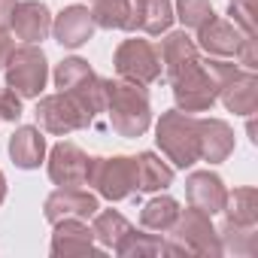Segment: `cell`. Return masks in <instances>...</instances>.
Returning <instances> with one entry per match:
<instances>
[{"label":"cell","instance_id":"1","mask_svg":"<svg viewBox=\"0 0 258 258\" xmlns=\"http://www.w3.org/2000/svg\"><path fill=\"white\" fill-rule=\"evenodd\" d=\"M103 97H106V112L112 121V131L121 137H140L149 121V94L146 85H137L131 79H103Z\"/></svg>","mask_w":258,"mask_h":258},{"label":"cell","instance_id":"2","mask_svg":"<svg viewBox=\"0 0 258 258\" xmlns=\"http://www.w3.org/2000/svg\"><path fill=\"white\" fill-rule=\"evenodd\" d=\"M198 121L201 118H191V112L182 109H170L158 121V146L176 167H191L201 158Z\"/></svg>","mask_w":258,"mask_h":258},{"label":"cell","instance_id":"3","mask_svg":"<svg viewBox=\"0 0 258 258\" xmlns=\"http://www.w3.org/2000/svg\"><path fill=\"white\" fill-rule=\"evenodd\" d=\"M55 82L61 88V94H67L91 121L97 112H103L106 97H103V79L94 76V70L88 67V61L82 58H67L58 64L55 70Z\"/></svg>","mask_w":258,"mask_h":258},{"label":"cell","instance_id":"4","mask_svg":"<svg viewBox=\"0 0 258 258\" xmlns=\"http://www.w3.org/2000/svg\"><path fill=\"white\" fill-rule=\"evenodd\" d=\"M49 79V67H46V55L37 43H25L16 46V52L7 61V82L16 94L22 97H40Z\"/></svg>","mask_w":258,"mask_h":258},{"label":"cell","instance_id":"5","mask_svg":"<svg viewBox=\"0 0 258 258\" xmlns=\"http://www.w3.org/2000/svg\"><path fill=\"white\" fill-rule=\"evenodd\" d=\"M85 185H94L106 201H124L137 191L134 176V158H91L88 161V179Z\"/></svg>","mask_w":258,"mask_h":258},{"label":"cell","instance_id":"6","mask_svg":"<svg viewBox=\"0 0 258 258\" xmlns=\"http://www.w3.org/2000/svg\"><path fill=\"white\" fill-rule=\"evenodd\" d=\"M167 231H170V246H164V252H222L219 234L213 231L210 216L201 210L179 213Z\"/></svg>","mask_w":258,"mask_h":258},{"label":"cell","instance_id":"7","mask_svg":"<svg viewBox=\"0 0 258 258\" xmlns=\"http://www.w3.org/2000/svg\"><path fill=\"white\" fill-rule=\"evenodd\" d=\"M115 70L121 79L137 85H152L161 79V58L152 40H124L115 49Z\"/></svg>","mask_w":258,"mask_h":258},{"label":"cell","instance_id":"8","mask_svg":"<svg viewBox=\"0 0 258 258\" xmlns=\"http://www.w3.org/2000/svg\"><path fill=\"white\" fill-rule=\"evenodd\" d=\"M37 124L40 131L55 134V137H67L79 127H88L91 118L67 97V94H49L37 103Z\"/></svg>","mask_w":258,"mask_h":258},{"label":"cell","instance_id":"9","mask_svg":"<svg viewBox=\"0 0 258 258\" xmlns=\"http://www.w3.org/2000/svg\"><path fill=\"white\" fill-rule=\"evenodd\" d=\"M97 210V198L82 185H58V191H52L46 201V219L52 225L61 219H94Z\"/></svg>","mask_w":258,"mask_h":258},{"label":"cell","instance_id":"10","mask_svg":"<svg viewBox=\"0 0 258 258\" xmlns=\"http://www.w3.org/2000/svg\"><path fill=\"white\" fill-rule=\"evenodd\" d=\"M158 46V58H161V76L167 82H173L176 76H182L188 67H195L201 58H198V43L185 34V31H176V34H167L164 40L155 43Z\"/></svg>","mask_w":258,"mask_h":258},{"label":"cell","instance_id":"11","mask_svg":"<svg viewBox=\"0 0 258 258\" xmlns=\"http://www.w3.org/2000/svg\"><path fill=\"white\" fill-rule=\"evenodd\" d=\"M10 31L22 43H40V40H46V34L52 31L49 7L40 4V0H22V4H16Z\"/></svg>","mask_w":258,"mask_h":258},{"label":"cell","instance_id":"12","mask_svg":"<svg viewBox=\"0 0 258 258\" xmlns=\"http://www.w3.org/2000/svg\"><path fill=\"white\" fill-rule=\"evenodd\" d=\"M198 40H201V49L210 52L213 58H237L246 34H240L237 25L222 22L219 16H213L198 28Z\"/></svg>","mask_w":258,"mask_h":258},{"label":"cell","instance_id":"13","mask_svg":"<svg viewBox=\"0 0 258 258\" xmlns=\"http://www.w3.org/2000/svg\"><path fill=\"white\" fill-rule=\"evenodd\" d=\"M88 155L76 143H58L52 149L49 161V176L55 185H85L88 179Z\"/></svg>","mask_w":258,"mask_h":258},{"label":"cell","instance_id":"14","mask_svg":"<svg viewBox=\"0 0 258 258\" xmlns=\"http://www.w3.org/2000/svg\"><path fill=\"white\" fill-rule=\"evenodd\" d=\"M185 195H188V204L191 210H201L207 216L213 213H222L225 210V201H228V188L225 182L216 176V173H191L188 182H185Z\"/></svg>","mask_w":258,"mask_h":258},{"label":"cell","instance_id":"15","mask_svg":"<svg viewBox=\"0 0 258 258\" xmlns=\"http://www.w3.org/2000/svg\"><path fill=\"white\" fill-rule=\"evenodd\" d=\"M97 28H118V31H137L140 22V0H94L88 10Z\"/></svg>","mask_w":258,"mask_h":258},{"label":"cell","instance_id":"16","mask_svg":"<svg viewBox=\"0 0 258 258\" xmlns=\"http://www.w3.org/2000/svg\"><path fill=\"white\" fill-rule=\"evenodd\" d=\"M94 28H97V25H94L91 13H88L85 7H67V10L55 19L52 34H55V40H58L61 46L76 49V46H82V43L91 40Z\"/></svg>","mask_w":258,"mask_h":258},{"label":"cell","instance_id":"17","mask_svg":"<svg viewBox=\"0 0 258 258\" xmlns=\"http://www.w3.org/2000/svg\"><path fill=\"white\" fill-rule=\"evenodd\" d=\"M198 131H201V158L204 161L219 164L234 152V131L228 127V121L204 118V121H198Z\"/></svg>","mask_w":258,"mask_h":258},{"label":"cell","instance_id":"18","mask_svg":"<svg viewBox=\"0 0 258 258\" xmlns=\"http://www.w3.org/2000/svg\"><path fill=\"white\" fill-rule=\"evenodd\" d=\"M10 155H13V161L22 170L40 167L43 155H46V137H43V131H40V127H31V124L19 127V131L13 134V140H10Z\"/></svg>","mask_w":258,"mask_h":258},{"label":"cell","instance_id":"19","mask_svg":"<svg viewBox=\"0 0 258 258\" xmlns=\"http://www.w3.org/2000/svg\"><path fill=\"white\" fill-rule=\"evenodd\" d=\"M222 100L231 112L237 115H252L255 109V100H258V82H255V73L252 70H240L222 91Z\"/></svg>","mask_w":258,"mask_h":258},{"label":"cell","instance_id":"20","mask_svg":"<svg viewBox=\"0 0 258 258\" xmlns=\"http://www.w3.org/2000/svg\"><path fill=\"white\" fill-rule=\"evenodd\" d=\"M91 240H94V231L85 225V219H61L55 222L52 252H94Z\"/></svg>","mask_w":258,"mask_h":258},{"label":"cell","instance_id":"21","mask_svg":"<svg viewBox=\"0 0 258 258\" xmlns=\"http://www.w3.org/2000/svg\"><path fill=\"white\" fill-rule=\"evenodd\" d=\"M134 176H137V191H158L173 182V170L152 152L134 158Z\"/></svg>","mask_w":258,"mask_h":258},{"label":"cell","instance_id":"22","mask_svg":"<svg viewBox=\"0 0 258 258\" xmlns=\"http://www.w3.org/2000/svg\"><path fill=\"white\" fill-rule=\"evenodd\" d=\"M173 25V7L170 0H140V22L137 31L146 37H158Z\"/></svg>","mask_w":258,"mask_h":258},{"label":"cell","instance_id":"23","mask_svg":"<svg viewBox=\"0 0 258 258\" xmlns=\"http://www.w3.org/2000/svg\"><path fill=\"white\" fill-rule=\"evenodd\" d=\"M228 207V225H240V228H255V188H237L234 195H228L225 201Z\"/></svg>","mask_w":258,"mask_h":258},{"label":"cell","instance_id":"24","mask_svg":"<svg viewBox=\"0 0 258 258\" xmlns=\"http://www.w3.org/2000/svg\"><path fill=\"white\" fill-rule=\"evenodd\" d=\"M176 216H179V204H176L173 198H155V201H149V204L143 207L140 222H143V228H149V231H167V228L176 222Z\"/></svg>","mask_w":258,"mask_h":258},{"label":"cell","instance_id":"25","mask_svg":"<svg viewBox=\"0 0 258 258\" xmlns=\"http://www.w3.org/2000/svg\"><path fill=\"white\" fill-rule=\"evenodd\" d=\"M94 237H100L106 246H118V240L131 231V222H127L121 213H115V210H106V213H94Z\"/></svg>","mask_w":258,"mask_h":258},{"label":"cell","instance_id":"26","mask_svg":"<svg viewBox=\"0 0 258 258\" xmlns=\"http://www.w3.org/2000/svg\"><path fill=\"white\" fill-rule=\"evenodd\" d=\"M176 7H179V19L185 28L198 31L207 19H213V7H210V0H176Z\"/></svg>","mask_w":258,"mask_h":258},{"label":"cell","instance_id":"27","mask_svg":"<svg viewBox=\"0 0 258 258\" xmlns=\"http://www.w3.org/2000/svg\"><path fill=\"white\" fill-rule=\"evenodd\" d=\"M115 252H121V255H127V252H164V243L161 240H149V234H140V231L131 228L118 240Z\"/></svg>","mask_w":258,"mask_h":258},{"label":"cell","instance_id":"28","mask_svg":"<svg viewBox=\"0 0 258 258\" xmlns=\"http://www.w3.org/2000/svg\"><path fill=\"white\" fill-rule=\"evenodd\" d=\"M231 25H237L246 37H255V22H252V0H231Z\"/></svg>","mask_w":258,"mask_h":258},{"label":"cell","instance_id":"29","mask_svg":"<svg viewBox=\"0 0 258 258\" xmlns=\"http://www.w3.org/2000/svg\"><path fill=\"white\" fill-rule=\"evenodd\" d=\"M19 115H22V94H16L10 85L0 88V118L16 121Z\"/></svg>","mask_w":258,"mask_h":258},{"label":"cell","instance_id":"30","mask_svg":"<svg viewBox=\"0 0 258 258\" xmlns=\"http://www.w3.org/2000/svg\"><path fill=\"white\" fill-rule=\"evenodd\" d=\"M13 52H16V37H13V31H0V70L7 67V61H10Z\"/></svg>","mask_w":258,"mask_h":258},{"label":"cell","instance_id":"31","mask_svg":"<svg viewBox=\"0 0 258 258\" xmlns=\"http://www.w3.org/2000/svg\"><path fill=\"white\" fill-rule=\"evenodd\" d=\"M16 4H19V0H0V31H10L13 13H16Z\"/></svg>","mask_w":258,"mask_h":258},{"label":"cell","instance_id":"32","mask_svg":"<svg viewBox=\"0 0 258 258\" xmlns=\"http://www.w3.org/2000/svg\"><path fill=\"white\" fill-rule=\"evenodd\" d=\"M4 198H7V179H4V173H0V204H4Z\"/></svg>","mask_w":258,"mask_h":258}]
</instances>
